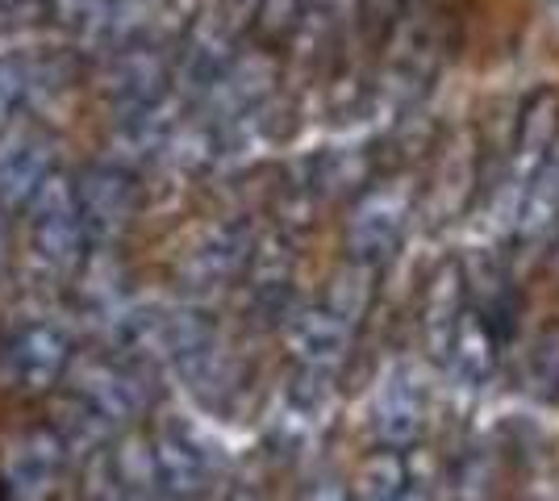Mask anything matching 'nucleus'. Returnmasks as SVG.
I'll list each match as a JSON object with an SVG mask.
<instances>
[{
	"label": "nucleus",
	"instance_id": "1",
	"mask_svg": "<svg viewBox=\"0 0 559 501\" xmlns=\"http://www.w3.org/2000/svg\"><path fill=\"white\" fill-rule=\"evenodd\" d=\"M25 210H29V255H34V263L55 272V276H71L84 260V239H88L75 184L63 171H55Z\"/></svg>",
	"mask_w": 559,
	"mask_h": 501
},
{
	"label": "nucleus",
	"instance_id": "2",
	"mask_svg": "<svg viewBox=\"0 0 559 501\" xmlns=\"http://www.w3.org/2000/svg\"><path fill=\"white\" fill-rule=\"evenodd\" d=\"M418 210V196L409 180H389L368 189L347 217V251L350 260L359 263H380L384 255H393V247L401 242L409 217Z\"/></svg>",
	"mask_w": 559,
	"mask_h": 501
},
{
	"label": "nucleus",
	"instance_id": "3",
	"mask_svg": "<svg viewBox=\"0 0 559 501\" xmlns=\"http://www.w3.org/2000/svg\"><path fill=\"white\" fill-rule=\"evenodd\" d=\"M368 422L389 452L409 448L426 430V377L414 359H396L380 372L368 402Z\"/></svg>",
	"mask_w": 559,
	"mask_h": 501
},
{
	"label": "nucleus",
	"instance_id": "4",
	"mask_svg": "<svg viewBox=\"0 0 559 501\" xmlns=\"http://www.w3.org/2000/svg\"><path fill=\"white\" fill-rule=\"evenodd\" d=\"M255 260V235L247 222H217L205 226L176 260V276L188 288H217L247 272Z\"/></svg>",
	"mask_w": 559,
	"mask_h": 501
},
{
	"label": "nucleus",
	"instance_id": "5",
	"mask_svg": "<svg viewBox=\"0 0 559 501\" xmlns=\"http://www.w3.org/2000/svg\"><path fill=\"white\" fill-rule=\"evenodd\" d=\"M71 368V343L55 322H25L4 343V381L17 393H47Z\"/></svg>",
	"mask_w": 559,
	"mask_h": 501
},
{
	"label": "nucleus",
	"instance_id": "6",
	"mask_svg": "<svg viewBox=\"0 0 559 501\" xmlns=\"http://www.w3.org/2000/svg\"><path fill=\"white\" fill-rule=\"evenodd\" d=\"M55 176V146L34 126L0 134V210H22Z\"/></svg>",
	"mask_w": 559,
	"mask_h": 501
},
{
	"label": "nucleus",
	"instance_id": "7",
	"mask_svg": "<svg viewBox=\"0 0 559 501\" xmlns=\"http://www.w3.org/2000/svg\"><path fill=\"white\" fill-rule=\"evenodd\" d=\"M63 439L50 430H25L4 448V485L13 501H47L63 473Z\"/></svg>",
	"mask_w": 559,
	"mask_h": 501
},
{
	"label": "nucleus",
	"instance_id": "8",
	"mask_svg": "<svg viewBox=\"0 0 559 501\" xmlns=\"http://www.w3.org/2000/svg\"><path fill=\"white\" fill-rule=\"evenodd\" d=\"M284 343H288L293 359L301 363V372L334 377L350 356L355 326H347V322H343L338 313H330L326 306H309V310H301L288 322Z\"/></svg>",
	"mask_w": 559,
	"mask_h": 501
},
{
	"label": "nucleus",
	"instance_id": "9",
	"mask_svg": "<svg viewBox=\"0 0 559 501\" xmlns=\"http://www.w3.org/2000/svg\"><path fill=\"white\" fill-rule=\"evenodd\" d=\"M80 214H84V230L88 239L96 242H109L121 239L130 217H134V184L126 171L117 167H93L80 176Z\"/></svg>",
	"mask_w": 559,
	"mask_h": 501
},
{
	"label": "nucleus",
	"instance_id": "10",
	"mask_svg": "<svg viewBox=\"0 0 559 501\" xmlns=\"http://www.w3.org/2000/svg\"><path fill=\"white\" fill-rule=\"evenodd\" d=\"M559 134V100L551 93H538L526 109H522V126H518V143H513V155L501 180L510 189L526 192L535 184V176L551 164V146H556Z\"/></svg>",
	"mask_w": 559,
	"mask_h": 501
},
{
	"label": "nucleus",
	"instance_id": "11",
	"mask_svg": "<svg viewBox=\"0 0 559 501\" xmlns=\"http://www.w3.org/2000/svg\"><path fill=\"white\" fill-rule=\"evenodd\" d=\"M75 397L93 409V414H100L109 427L134 422L142 414V402H146L142 397V384L126 368L109 363V359H84L75 368Z\"/></svg>",
	"mask_w": 559,
	"mask_h": 501
},
{
	"label": "nucleus",
	"instance_id": "12",
	"mask_svg": "<svg viewBox=\"0 0 559 501\" xmlns=\"http://www.w3.org/2000/svg\"><path fill=\"white\" fill-rule=\"evenodd\" d=\"M476 189V143L472 134H455L443 146L435 176H430V192H426V222H455L464 214L467 196Z\"/></svg>",
	"mask_w": 559,
	"mask_h": 501
},
{
	"label": "nucleus",
	"instance_id": "13",
	"mask_svg": "<svg viewBox=\"0 0 559 501\" xmlns=\"http://www.w3.org/2000/svg\"><path fill=\"white\" fill-rule=\"evenodd\" d=\"M464 272L455 263H443L435 276H430V288H426V301H421V343L430 359H447L451 356V343L464 326Z\"/></svg>",
	"mask_w": 559,
	"mask_h": 501
},
{
	"label": "nucleus",
	"instance_id": "14",
	"mask_svg": "<svg viewBox=\"0 0 559 501\" xmlns=\"http://www.w3.org/2000/svg\"><path fill=\"white\" fill-rule=\"evenodd\" d=\"M272 80H276L272 59H263V55H255V59H242V63L226 68V72L210 84V109L217 105V114H222L226 121L247 118L259 100L267 96Z\"/></svg>",
	"mask_w": 559,
	"mask_h": 501
},
{
	"label": "nucleus",
	"instance_id": "15",
	"mask_svg": "<svg viewBox=\"0 0 559 501\" xmlns=\"http://www.w3.org/2000/svg\"><path fill=\"white\" fill-rule=\"evenodd\" d=\"M155 464H159V477L171 493H197L213 473L210 452L188 434V430L167 427L155 443Z\"/></svg>",
	"mask_w": 559,
	"mask_h": 501
},
{
	"label": "nucleus",
	"instance_id": "16",
	"mask_svg": "<svg viewBox=\"0 0 559 501\" xmlns=\"http://www.w3.org/2000/svg\"><path fill=\"white\" fill-rule=\"evenodd\" d=\"M451 368V377L464 384V389H480L492 372V334L485 331V322L476 313H467L455 343H451V356L443 359Z\"/></svg>",
	"mask_w": 559,
	"mask_h": 501
},
{
	"label": "nucleus",
	"instance_id": "17",
	"mask_svg": "<svg viewBox=\"0 0 559 501\" xmlns=\"http://www.w3.org/2000/svg\"><path fill=\"white\" fill-rule=\"evenodd\" d=\"M376 263H359L350 260L343 263L338 272H334V281L326 288V306L330 313H338L347 326H359L364 322V313L372 310V293H376Z\"/></svg>",
	"mask_w": 559,
	"mask_h": 501
},
{
	"label": "nucleus",
	"instance_id": "18",
	"mask_svg": "<svg viewBox=\"0 0 559 501\" xmlns=\"http://www.w3.org/2000/svg\"><path fill=\"white\" fill-rule=\"evenodd\" d=\"M559 226V167L547 164L535 176V184L522 196V214H518V239L543 242Z\"/></svg>",
	"mask_w": 559,
	"mask_h": 501
},
{
	"label": "nucleus",
	"instance_id": "19",
	"mask_svg": "<svg viewBox=\"0 0 559 501\" xmlns=\"http://www.w3.org/2000/svg\"><path fill=\"white\" fill-rule=\"evenodd\" d=\"M405 464L396 452H376L372 460H364L359 477H355V498L350 501H396L405 493Z\"/></svg>",
	"mask_w": 559,
	"mask_h": 501
},
{
	"label": "nucleus",
	"instance_id": "20",
	"mask_svg": "<svg viewBox=\"0 0 559 501\" xmlns=\"http://www.w3.org/2000/svg\"><path fill=\"white\" fill-rule=\"evenodd\" d=\"M531 384L543 397H559V334L547 331L531 347Z\"/></svg>",
	"mask_w": 559,
	"mask_h": 501
},
{
	"label": "nucleus",
	"instance_id": "21",
	"mask_svg": "<svg viewBox=\"0 0 559 501\" xmlns=\"http://www.w3.org/2000/svg\"><path fill=\"white\" fill-rule=\"evenodd\" d=\"M309 9V0H263V25L276 34V29H288L297 25Z\"/></svg>",
	"mask_w": 559,
	"mask_h": 501
},
{
	"label": "nucleus",
	"instance_id": "22",
	"mask_svg": "<svg viewBox=\"0 0 559 501\" xmlns=\"http://www.w3.org/2000/svg\"><path fill=\"white\" fill-rule=\"evenodd\" d=\"M301 501H350V493L338 485V480H318L301 493Z\"/></svg>",
	"mask_w": 559,
	"mask_h": 501
},
{
	"label": "nucleus",
	"instance_id": "23",
	"mask_svg": "<svg viewBox=\"0 0 559 501\" xmlns=\"http://www.w3.org/2000/svg\"><path fill=\"white\" fill-rule=\"evenodd\" d=\"M9 267V222H4V210H0V276Z\"/></svg>",
	"mask_w": 559,
	"mask_h": 501
},
{
	"label": "nucleus",
	"instance_id": "24",
	"mask_svg": "<svg viewBox=\"0 0 559 501\" xmlns=\"http://www.w3.org/2000/svg\"><path fill=\"white\" fill-rule=\"evenodd\" d=\"M396 501H430V498H426V493H418V489H405Z\"/></svg>",
	"mask_w": 559,
	"mask_h": 501
}]
</instances>
